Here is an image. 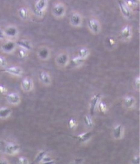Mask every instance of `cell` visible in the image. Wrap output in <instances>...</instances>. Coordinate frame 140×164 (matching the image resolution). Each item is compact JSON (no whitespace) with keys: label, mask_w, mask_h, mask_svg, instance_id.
Returning <instances> with one entry per match:
<instances>
[{"label":"cell","mask_w":140,"mask_h":164,"mask_svg":"<svg viewBox=\"0 0 140 164\" xmlns=\"http://www.w3.org/2000/svg\"><path fill=\"white\" fill-rule=\"evenodd\" d=\"M17 49L15 40L6 39L4 43L2 45L1 49L5 54H12Z\"/></svg>","instance_id":"11"},{"label":"cell","mask_w":140,"mask_h":164,"mask_svg":"<svg viewBox=\"0 0 140 164\" xmlns=\"http://www.w3.org/2000/svg\"><path fill=\"white\" fill-rule=\"evenodd\" d=\"M124 135V127L122 124H117L113 127L111 136L114 140H120L123 139Z\"/></svg>","instance_id":"15"},{"label":"cell","mask_w":140,"mask_h":164,"mask_svg":"<svg viewBox=\"0 0 140 164\" xmlns=\"http://www.w3.org/2000/svg\"><path fill=\"white\" fill-rule=\"evenodd\" d=\"M133 86H134L135 89L137 91H139V90H140V77H139V75H137V76L135 77V78L134 79Z\"/></svg>","instance_id":"30"},{"label":"cell","mask_w":140,"mask_h":164,"mask_svg":"<svg viewBox=\"0 0 140 164\" xmlns=\"http://www.w3.org/2000/svg\"><path fill=\"white\" fill-rule=\"evenodd\" d=\"M82 159H81V158H79V159H76L75 161V163H81V162H82V161H81V160Z\"/></svg>","instance_id":"40"},{"label":"cell","mask_w":140,"mask_h":164,"mask_svg":"<svg viewBox=\"0 0 140 164\" xmlns=\"http://www.w3.org/2000/svg\"><path fill=\"white\" fill-rule=\"evenodd\" d=\"M69 23L73 27H81L83 25L82 14L77 11H73L70 14Z\"/></svg>","instance_id":"7"},{"label":"cell","mask_w":140,"mask_h":164,"mask_svg":"<svg viewBox=\"0 0 140 164\" xmlns=\"http://www.w3.org/2000/svg\"><path fill=\"white\" fill-rule=\"evenodd\" d=\"M15 42H16V45L18 47L24 49L28 52L32 51L33 49H34L31 40L27 39H19H19L15 40Z\"/></svg>","instance_id":"16"},{"label":"cell","mask_w":140,"mask_h":164,"mask_svg":"<svg viewBox=\"0 0 140 164\" xmlns=\"http://www.w3.org/2000/svg\"><path fill=\"white\" fill-rule=\"evenodd\" d=\"M34 81L29 77H25L22 79L21 83V88L25 92H30L34 89Z\"/></svg>","instance_id":"17"},{"label":"cell","mask_w":140,"mask_h":164,"mask_svg":"<svg viewBox=\"0 0 140 164\" xmlns=\"http://www.w3.org/2000/svg\"><path fill=\"white\" fill-rule=\"evenodd\" d=\"M0 93L6 94L8 93V89L3 85H0Z\"/></svg>","instance_id":"37"},{"label":"cell","mask_w":140,"mask_h":164,"mask_svg":"<svg viewBox=\"0 0 140 164\" xmlns=\"http://www.w3.org/2000/svg\"><path fill=\"white\" fill-rule=\"evenodd\" d=\"M6 67H8V61L6 58L3 55H0V67L4 69Z\"/></svg>","instance_id":"33"},{"label":"cell","mask_w":140,"mask_h":164,"mask_svg":"<svg viewBox=\"0 0 140 164\" xmlns=\"http://www.w3.org/2000/svg\"><path fill=\"white\" fill-rule=\"evenodd\" d=\"M140 162V157L139 155H135L131 159V163L133 164H139Z\"/></svg>","instance_id":"36"},{"label":"cell","mask_w":140,"mask_h":164,"mask_svg":"<svg viewBox=\"0 0 140 164\" xmlns=\"http://www.w3.org/2000/svg\"><path fill=\"white\" fill-rule=\"evenodd\" d=\"M12 111L11 108L8 107H3L0 108V119H6L11 116Z\"/></svg>","instance_id":"23"},{"label":"cell","mask_w":140,"mask_h":164,"mask_svg":"<svg viewBox=\"0 0 140 164\" xmlns=\"http://www.w3.org/2000/svg\"><path fill=\"white\" fill-rule=\"evenodd\" d=\"M137 103L136 98L132 95L125 96L123 98V105L127 110L133 109Z\"/></svg>","instance_id":"19"},{"label":"cell","mask_w":140,"mask_h":164,"mask_svg":"<svg viewBox=\"0 0 140 164\" xmlns=\"http://www.w3.org/2000/svg\"><path fill=\"white\" fill-rule=\"evenodd\" d=\"M4 145L2 146L3 151L5 154L10 156H14L19 154L21 151V146L17 143L12 142H4Z\"/></svg>","instance_id":"3"},{"label":"cell","mask_w":140,"mask_h":164,"mask_svg":"<svg viewBox=\"0 0 140 164\" xmlns=\"http://www.w3.org/2000/svg\"><path fill=\"white\" fill-rule=\"evenodd\" d=\"M99 110L101 111V112L105 113L107 112V105L106 103L103 101H100V102L98 103V107Z\"/></svg>","instance_id":"29"},{"label":"cell","mask_w":140,"mask_h":164,"mask_svg":"<svg viewBox=\"0 0 140 164\" xmlns=\"http://www.w3.org/2000/svg\"><path fill=\"white\" fill-rule=\"evenodd\" d=\"M55 63L60 69H65L70 63V54L67 51H61L55 57Z\"/></svg>","instance_id":"1"},{"label":"cell","mask_w":140,"mask_h":164,"mask_svg":"<svg viewBox=\"0 0 140 164\" xmlns=\"http://www.w3.org/2000/svg\"><path fill=\"white\" fill-rule=\"evenodd\" d=\"M107 42L108 43V45L109 47H111V48H114L116 46L117 42H116V40L114 39V38H108V39L107 40Z\"/></svg>","instance_id":"32"},{"label":"cell","mask_w":140,"mask_h":164,"mask_svg":"<svg viewBox=\"0 0 140 164\" xmlns=\"http://www.w3.org/2000/svg\"><path fill=\"white\" fill-rule=\"evenodd\" d=\"M9 161H8L6 159L1 158L0 159V163H8Z\"/></svg>","instance_id":"39"},{"label":"cell","mask_w":140,"mask_h":164,"mask_svg":"<svg viewBox=\"0 0 140 164\" xmlns=\"http://www.w3.org/2000/svg\"><path fill=\"white\" fill-rule=\"evenodd\" d=\"M133 29L130 25H125L123 26L120 31V38L124 42H129L133 38Z\"/></svg>","instance_id":"9"},{"label":"cell","mask_w":140,"mask_h":164,"mask_svg":"<svg viewBox=\"0 0 140 164\" xmlns=\"http://www.w3.org/2000/svg\"><path fill=\"white\" fill-rule=\"evenodd\" d=\"M118 6L122 15L126 19H130L132 16V10L127 6L123 0H118Z\"/></svg>","instance_id":"13"},{"label":"cell","mask_w":140,"mask_h":164,"mask_svg":"<svg viewBox=\"0 0 140 164\" xmlns=\"http://www.w3.org/2000/svg\"><path fill=\"white\" fill-rule=\"evenodd\" d=\"M6 39V36H5L4 29L0 27V40H4Z\"/></svg>","instance_id":"38"},{"label":"cell","mask_w":140,"mask_h":164,"mask_svg":"<svg viewBox=\"0 0 140 164\" xmlns=\"http://www.w3.org/2000/svg\"><path fill=\"white\" fill-rule=\"evenodd\" d=\"M18 57H19L20 59L24 60L26 58L28 55V51L24 49H22V48L18 47Z\"/></svg>","instance_id":"28"},{"label":"cell","mask_w":140,"mask_h":164,"mask_svg":"<svg viewBox=\"0 0 140 164\" xmlns=\"http://www.w3.org/2000/svg\"><path fill=\"white\" fill-rule=\"evenodd\" d=\"M6 39L16 40L19 39V30L15 25H8L4 29Z\"/></svg>","instance_id":"4"},{"label":"cell","mask_w":140,"mask_h":164,"mask_svg":"<svg viewBox=\"0 0 140 164\" xmlns=\"http://www.w3.org/2000/svg\"><path fill=\"white\" fill-rule=\"evenodd\" d=\"M86 60H83L78 55H76L75 56L73 57L72 58L70 59V62L73 63V64L75 67H81L82 66L84 62H85Z\"/></svg>","instance_id":"24"},{"label":"cell","mask_w":140,"mask_h":164,"mask_svg":"<svg viewBox=\"0 0 140 164\" xmlns=\"http://www.w3.org/2000/svg\"><path fill=\"white\" fill-rule=\"evenodd\" d=\"M89 31L94 35H98L101 32V25L98 19L95 17H92L88 19L87 23Z\"/></svg>","instance_id":"8"},{"label":"cell","mask_w":140,"mask_h":164,"mask_svg":"<svg viewBox=\"0 0 140 164\" xmlns=\"http://www.w3.org/2000/svg\"><path fill=\"white\" fill-rule=\"evenodd\" d=\"M41 163H55V159L51 157H50L47 155L45 156V157L42 159L41 161Z\"/></svg>","instance_id":"34"},{"label":"cell","mask_w":140,"mask_h":164,"mask_svg":"<svg viewBox=\"0 0 140 164\" xmlns=\"http://www.w3.org/2000/svg\"><path fill=\"white\" fill-rule=\"evenodd\" d=\"M6 100L7 102L12 105L17 106L21 102V98L17 92H9L6 94Z\"/></svg>","instance_id":"18"},{"label":"cell","mask_w":140,"mask_h":164,"mask_svg":"<svg viewBox=\"0 0 140 164\" xmlns=\"http://www.w3.org/2000/svg\"><path fill=\"white\" fill-rule=\"evenodd\" d=\"M36 56L40 61H48L51 56V49L46 45H42V46L38 48L36 51Z\"/></svg>","instance_id":"6"},{"label":"cell","mask_w":140,"mask_h":164,"mask_svg":"<svg viewBox=\"0 0 140 164\" xmlns=\"http://www.w3.org/2000/svg\"><path fill=\"white\" fill-rule=\"evenodd\" d=\"M68 125H69V127L71 129H75V128H77V122L75 118H70L69 122H68Z\"/></svg>","instance_id":"31"},{"label":"cell","mask_w":140,"mask_h":164,"mask_svg":"<svg viewBox=\"0 0 140 164\" xmlns=\"http://www.w3.org/2000/svg\"><path fill=\"white\" fill-rule=\"evenodd\" d=\"M125 2V4L128 6L130 8L132 9H135L136 8L139 6V0H123Z\"/></svg>","instance_id":"26"},{"label":"cell","mask_w":140,"mask_h":164,"mask_svg":"<svg viewBox=\"0 0 140 164\" xmlns=\"http://www.w3.org/2000/svg\"><path fill=\"white\" fill-rule=\"evenodd\" d=\"M47 155V152L46 150H40V152L38 153V154L36 156L33 163H39L41 162L42 159L44 158L46 155Z\"/></svg>","instance_id":"25"},{"label":"cell","mask_w":140,"mask_h":164,"mask_svg":"<svg viewBox=\"0 0 140 164\" xmlns=\"http://www.w3.org/2000/svg\"><path fill=\"white\" fill-rule=\"evenodd\" d=\"M3 70L4 72L7 73V74L17 77H21L23 74V69L21 67L17 65L11 66V67L8 66V67L4 68Z\"/></svg>","instance_id":"10"},{"label":"cell","mask_w":140,"mask_h":164,"mask_svg":"<svg viewBox=\"0 0 140 164\" xmlns=\"http://www.w3.org/2000/svg\"><path fill=\"white\" fill-rule=\"evenodd\" d=\"M30 14H31V12H30V9L27 7L22 6L18 9V15H19V18L22 21H28L30 18Z\"/></svg>","instance_id":"20"},{"label":"cell","mask_w":140,"mask_h":164,"mask_svg":"<svg viewBox=\"0 0 140 164\" xmlns=\"http://www.w3.org/2000/svg\"><path fill=\"white\" fill-rule=\"evenodd\" d=\"M48 0H37L34 5V12L36 16L42 18L47 9Z\"/></svg>","instance_id":"5"},{"label":"cell","mask_w":140,"mask_h":164,"mask_svg":"<svg viewBox=\"0 0 140 164\" xmlns=\"http://www.w3.org/2000/svg\"><path fill=\"white\" fill-rule=\"evenodd\" d=\"M84 122L85 124L88 126L89 128H92L94 127V121L92 116L90 114H87L84 117Z\"/></svg>","instance_id":"27"},{"label":"cell","mask_w":140,"mask_h":164,"mask_svg":"<svg viewBox=\"0 0 140 164\" xmlns=\"http://www.w3.org/2000/svg\"><path fill=\"white\" fill-rule=\"evenodd\" d=\"M39 79L40 82L45 86L49 87L52 84V78L49 73L47 70H42L39 73Z\"/></svg>","instance_id":"12"},{"label":"cell","mask_w":140,"mask_h":164,"mask_svg":"<svg viewBox=\"0 0 140 164\" xmlns=\"http://www.w3.org/2000/svg\"><path fill=\"white\" fill-rule=\"evenodd\" d=\"M77 55L81 58L86 60L88 59V57L90 56V50L88 49V47H81L78 50Z\"/></svg>","instance_id":"22"},{"label":"cell","mask_w":140,"mask_h":164,"mask_svg":"<svg viewBox=\"0 0 140 164\" xmlns=\"http://www.w3.org/2000/svg\"><path fill=\"white\" fill-rule=\"evenodd\" d=\"M18 162L21 164H28L30 163V161L28 160V159L23 156H21V157H19L18 159Z\"/></svg>","instance_id":"35"},{"label":"cell","mask_w":140,"mask_h":164,"mask_svg":"<svg viewBox=\"0 0 140 164\" xmlns=\"http://www.w3.org/2000/svg\"><path fill=\"white\" fill-rule=\"evenodd\" d=\"M93 133L91 131H86V132L81 133L80 134H78L77 136H75V138L79 142L81 143H85L87 142L92 137Z\"/></svg>","instance_id":"21"},{"label":"cell","mask_w":140,"mask_h":164,"mask_svg":"<svg viewBox=\"0 0 140 164\" xmlns=\"http://www.w3.org/2000/svg\"><path fill=\"white\" fill-rule=\"evenodd\" d=\"M51 13L53 17L57 19L64 18L67 14V6L62 2H56L52 7Z\"/></svg>","instance_id":"2"},{"label":"cell","mask_w":140,"mask_h":164,"mask_svg":"<svg viewBox=\"0 0 140 164\" xmlns=\"http://www.w3.org/2000/svg\"><path fill=\"white\" fill-rule=\"evenodd\" d=\"M102 95L100 93H96V94H94L92 97L90 101V113L92 116H93L95 114V112L96 110V108L98 107V103L100 102L101 100Z\"/></svg>","instance_id":"14"}]
</instances>
